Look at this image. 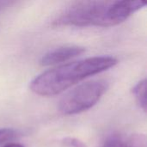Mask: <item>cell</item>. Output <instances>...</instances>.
<instances>
[{
  "instance_id": "cell-1",
  "label": "cell",
  "mask_w": 147,
  "mask_h": 147,
  "mask_svg": "<svg viewBox=\"0 0 147 147\" xmlns=\"http://www.w3.org/2000/svg\"><path fill=\"white\" fill-rule=\"evenodd\" d=\"M146 6L142 1H84L66 8L54 21L55 25L73 27H111L127 20Z\"/></svg>"
},
{
  "instance_id": "cell-2",
  "label": "cell",
  "mask_w": 147,
  "mask_h": 147,
  "mask_svg": "<svg viewBox=\"0 0 147 147\" xmlns=\"http://www.w3.org/2000/svg\"><path fill=\"white\" fill-rule=\"evenodd\" d=\"M118 60L110 56H97L71 62L46 71L34 78L30 90L40 96L58 95L90 76L114 67Z\"/></svg>"
},
{
  "instance_id": "cell-3",
  "label": "cell",
  "mask_w": 147,
  "mask_h": 147,
  "mask_svg": "<svg viewBox=\"0 0 147 147\" xmlns=\"http://www.w3.org/2000/svg\"><path fill=\"white\" fill-rule=\"evenodd\" d=\"M104 80L83 83L66 93L59 101V109L65 115H77L95 106L108 90Z\"/></svg>"
},
{
  "instance_id": "cell-4",
  "label": "cell",
  "mask_w": 147,
  "mask_h": 147,
  "mask_svg": "<svg viewBox=\"0 0 147 147\" xmlns=\"http://www.w3.org/2000/svg\"><path fill=\"white\" fill-rule=\"evenodd\" d=\"M84 52L85 48L79 46H65L58 47L45 53L40 59V64L43 66L57 65L80 56Z\"/></svg>"
},
{
  "instance_id": "cell-5",
  "label": "cell",
  "mask_w": 147,
  "mask_h": 147,
  "mask_svg": "<svg viewBox=\"0 0 147 147\" xmlns=\"http://www.w3.org/2000/svg\"><path fill=\"white\" fill-rule=\"evenodd\" d=\"M138 104L144 112H146V80L143 79L139 82L132 90Z\"/></svg>"
},
{
  "instance_id": "cell-6",
  "label": "cell",
  "mask_w": 147,
  "mask_h": 147,
  "mask_svg": "<svg viewBox=\"0 0 147 147\" xmlns=\"http://www.w3.org/2000/svg\"><path fill=\"white\" fill-rule=\"evenodd\" d=\"M103 147H136V146H134L133 143H127L122 140L113 138L108 140L103 145Z\"/></svg>"
},
{
  "instance_id": "cell-7",
  "label": "cell",
  "mask_w": 147,
  "mask_h": 147,
  "mask_svg": "<svg viewBox=\"0 0 147 147\" xmlns=\"http://www.w3.org/2000/svg\"><path fill=\"white\" fill-rule=\"evenodd\" d=\"M16 131L9 128H3L0 129V144L4 143L16 136Z\"/></svg>"
},
{
  "instance_id": "cell-8",
  "label": "cell",
  "mask_w": 147,
  "mask_h": 147,
  "mask_svg": "<svg viewBox=\"0 0 147 147\" xmlns=\"http://www.w3.org/2000/svg\"><path fill=\"white\" fill-rule=\"evenodd\" d=\"M65 143L69 146L72 147H85L83 144H80L79 141H78L77 140H71V139H68L65 140Z\"/></svg>"
},
{
  "instance_id": "cell-9",
  "label": "cell",
  "mask_w": 147,
  "mask_h": 147,
  "mask_svg": "<svg viewBox=\"0 0 147 147\" xmlns=\"http://www.w3.org/2000/svg\"><path fill=\"white\" fill-rule=\"evenodd\" d=\"M3 147H24L21 144H16V143H10V144H7Z\"/></svg>"
}]
</instances>
